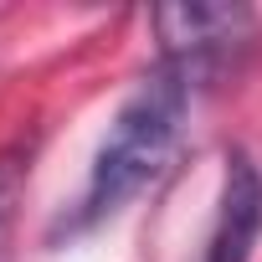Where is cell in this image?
I'll return each instance as SVG.
<instances>
[{"label": "cell", "instance_id": "3", "mask_svg": "<svg viewBox=\"0 0 262 262\" xmlns=\"http://www.w3.org/2000/svg\"><path fill=\"white\" fill-rule=\"evenodd\" d=\"M257 236H262V170L252 155L231 149L226 175H221V195H216L206 262H252Z\"/></svg>", "mask_w": 262, "mask_h": 262}, {"label": "cell", "instance_id": "2", "mask_svg": "<svg viewBox=\"0 0 262 262\" xmlns=\"http://www.w3.org/2000/svg\"><path fill=\"white\" fill-rule=\"evenodd\" d=\"M149 21H155L160 47H165L160 57L180 62L195 82L221 72L252 41V26H257V16L247 6H160Z\"/></svg>", "mask_w": 262, "mask_h": 262}, {"label": "cell", "instance_id": "4", "mask_svg": "<svg viewBox=\"0 0 262 262\" xmlns=\"http://www.w3.org/2000/svg\"><path fill=\"white\" fill-rule=\"evenodd\" d=\"M26 175L31 160L21 144L0 149V262H11V236H16V216H21V195H26Z\"/></svg>", "mask_w": 262, "mask_h": 262}, {"label": "cell", "instance_id": "1", "mask_svg": "<svg viewBox=\"0 0 262 262\" xmlns=\"http://www.w3.org/2000/svg\"><path fill=\"white\" fill-rule=\"evenodd\" d=\"M190 98H195V77L180 67V62H155L144 72V82L123 98V108L113 113L108 134L93 155V170L77 190V201L52 221L47 242H72L93 226H103L108 216H118L128 201H134L144 185L160 180V170L170 165L175 144H180V128H185V113H190Z\"/></svg>", "mask_w": 262, "mask_h": 262}]
</instances>
